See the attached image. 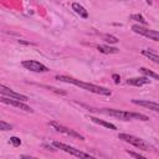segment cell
Instances as JSON below:
<instances>
[{
  "mask_svg": "<svg viewBox=\"0 0 159 159\" xmlns=\"http://www.w3.org/2000/svg\"><path fill=\"white\" fill-rule=\"evenodd\" d=\"M56 80L58 81H62V82H67V83H72L75 86H78L86 91H89V92H93L96 94H102V96H111L112 92L106 88V87H101V86H97V84H93V83H87V82H82L80 80H76V78H72V77H67V76H56Z\"/></svg>",
  "mask_w": 159,
  "mask_h": 159,
  "instance_id": "6da1fadb",
  "label": "cell"
},
{
  "mask_svg": "<svg viewBox=\"0 0 159 159\" xmlns=\"http://www.w3.org/2000/svg\"><path fill=\"white\" fill-rule=\"evenodd\" d=\"M101 112L109 114L112 117L119 118L122 120H130V119H139V120H148L149 118L144 114L135 113V112H127V111H120V109H112V108H103Z\"/></svg>",
  "mask_w": 159,
  "mask_h": 159,
  "instance_id": "7a4b0ae2",
  "label": "cell"
},
{
  "mask_svg": "<svg viewBox=\"0 0 159 159\" xmlns=\"http://www.w3.org/2000/svg\"><path fill=\"white\" fill-rule=\"evenodd\" d=\"M118 138L124 140V142H127V143H129V144H132V145H134L138 149H142V150H150L152 149L149 143H147L145 140H143V139H140V138H138L135 135H132V134H128V133H119Z\"/></svg>",
  "mask_w": 159,
  "mask_h": 159,
  "instance_id": "3957f363",
  "label": "cell"
},
{
  "mask_svg": "<svg viewBox=\"0 0 159 159\" xmlns=\"http://www.w3.org/2000/svg\"><path fill=\"white\" fill-rule=\"evenodd\" d=\"M52 144H53L55 148L61 149V150H63V152H66V153H70V154H72V155H75V157H77V158H80V159H96L94 157H92V155H89V154H87V153H84V152H82V150H80V149H76V148H73V147H70V145H67V144H65V143L53 142Z\"/></svg>",
  "mask_w": 159,
  "mask_h": 159,
  "instance_id": "277c9868",
  "label": "cell"
},
{
  "mask_svg": "<svg viewBox=\"0 0 159 159\" xmlns=\"http://www.w3.org/2000/svg\"><path fill=\"white\" fill-rule=\"evenodd\" d=\"M132 30L135 34H139V35H142L144 37H148V39L154 40V41H159V31L150 30V29H147V27L140 26V25H133L132 26Z\"/></svg>",
  "mask_w": 159,
  "mask_h": 159,
  "instance_id": "5b68a950",
  "label": "cell"
},
{
  "mask_svg": "<svg viewBox=\"0 0 159 159\" xmlns=\"http://www.w3.org/2000/svg\"><path fill=\"white\" fill-rule=\"evenodd\" d=\"M22 66H24L26 70H30V71H32V72H47V71H48V68H47L45 65H42V63H40V62H37V61H35V60H26V61H22Z\"/></svg>",
  "mask_w": 159,
  "mask_h": 159,
  "instance_id": "8992f818",
  "label": "cell"
},
{
  "mask_svg": "<svg viewBox=\"0 0 159 159\" xmlns=\"http://www.w3.org/2000/svg\"><path fill=\"white\" fill-rule=\"evenodd\" d=\"M0 101H1L2 103H6V104H10V106H14V107H16V108H20V109H22V111H25V112H30V113H32V112H34V111L31 109V107H29L27 104H25L24 102L19 101V99H14V98H10V97L1 96Z\"/></svg>",
  "mask_w": 159,
  "mask_h": 159,
  "instance_id": "52a82bcc",
  "label": "cell"
},
{
  "mask_svg": "<svg viewBox=\"0 0 159 159\" xmlns=\"http://www.w3.org/2000/svg\"><path fill=\"white\" fill-rule=\"evenodd\" d=\"M50 125H52V127H53L57 132H60V133H63V134H66V135H71V137L78 138V139H81V140H84L83 135H81V134L77 133L76 130L70 129V128H67V127H65V125H62V124H58V123H56V122H50Z\"/></svg>",
  "mask_w": 159,
  "mask_h": 159,
  "instance_id": "ba28073f",
  "label": "cell"
},
{
  "mask_svg": "<svg viewBox=\"0 0 159 159\" xmlns=\"http://www.w3.org/2000/svg\"><path fill=\"white\" fill-rule=\"evenodd\" d=\"M0 92H1V96H5V97L7 96V97H10V98L19 99V101H21V102H26V101L29 99L26 96L20 94V93H17V92H15V91H12V89H10V88L5 87L4 84H1V86H0Z\"/></svg>",
  "mask_w": 159,
  "mask_h": 159,
  "instance_id": "9c48e42d",
  "label": "cell"
},
{
  "mask_svg": "<svg viewBox=\"0 0 159 159\" xmlns=\"http://www.w3.org/2000/svg\"><path fill=\"white\" fill-rule=\"evenodd\" d=\"M132 103L134 104H139L142 107H145L150 111H154V112H158L159 113V103L157 102H152V101H143V99H132Z\"/></svg>",
  "mask_w": 159,
  "mask_h": 159,
  "instance_id": "30bf717a",
  "label": "cell"
},
{
  "mask_svg": "<svg viewBox=\"0 0 159 159\" xmlns=\"http://www.w3.org/2000/svg\"><path fill=\"white\" fill-rule=\"evenodd\" d=\"M147 83H149V78L148 77H134V78L127 80V84L137 86V87H140V86L147 84Z\"/></svg>",
  "mask_w": 159,
  "mask_h": 159,
  "instance_id": "8fae6325",
  "label": "cell"
},
{
  "mask_svg": "<svg viewBox=\"0 0 159 159\" xmlns=\"http://www.w3.org/2000/svg\"><path fill=\"white\" fill-rule=\"evenodd\" d=\"M72 10H73L76 14H78L81 17H83V19H87V17H88L87 10H86L82 5H80L78 2H73V4H72Z\"/></svg>",
  "mask_w": 159,
  "mask_h": 159,
  "instance_id": "7c38bea8",
  "label": "cell"
},
{
  "mask_svg": "<svg viewBox=\"0 0 159 159\" xmlns=\"http://www.w3.org/2000/svg\"><path fill=\"white\" fill-rule=\"evenodd\" d=\"M89 119H91L93 123L99 124V125H102V127H104V128H108V129H112V130H116V129H117V127H116L114 124H112V123H109V122H106V120H102V119H99V118L89 117Z\"/></svg>",
  "mask_w": 159,
  "mask_h": 159,
  "instance_id": "4fadbf2b",
  "label": "cell"
},
{
  "mask_svg": "<svg viewBox=\"0 0 159 159\" xmlns=\"http://www.w3.org/2000/svg\"><path fill=\"white\" fill-rule=\"evenodd\" d=\"M97 50L99 51V52H102V53H118L119 52V50L117 48V47H111V46H107V45H99V46H97Z\"/></svg>",
  "mask_w": 159,
  "mask_h": 159,
  "instance_id": "5bb4252c",
  "label": "cell"
},
{
  "mask_svg": "<svg viewBox=\"0 0 159 159\" xmlns=\"http://www.w3.org/2000/svg\"><path fill=\"white\" fill-rule=\"evenodd\" d=\"M142 55L147 56V57H148L149 60H152L153 62H155V63H159V55L154 53L153 51H150V50H143V51H142Z\"/></svg>",
  "mask_w": 159,
  "mask_h": 159,
  "instance_id": "9a60e30c",
  "label": "cell"
},
{
  "mask_svg": "<svg viewBox=\"0 0 159 159\" xmlns=\"http://www.w3.org/2000/svg\"><path fill=\"white\" fill-rule=\"evenodd\" d=\"M139 71H140L145 77H150V78H154V80H158V81H159V75H158V73H155V72H153V71H150V70H148V68H145V67H140Z\"/></svg>",
  "mask_w": 159,
  "mask_h": 159,
  "instance_id": "2e32d148",
  "label": "cell"
},
{
  "mask_svg": "<svg viewBox=\"0 0 159 159\" xmlns=\"http://www.w3.org/2000/svg\"><path fill=\"white\" fill-rule=\"evenodd\" d=\"M130 19H132V20H137V21H139L142 25H147V24H148L147 20H145L140 14H134V15L130 16Z\"/></svg>",
  "mask_w": 159,
  "mask_h": 159,
  "instance_id": "e0dca14e",
  "label": "cell"
},
{
  "mask_svg": "<svg viewBox=\"0 0 159 159\" xmlns=\"http://www.w3.org/2000/svg\"><path fill=\"white\" fill-rule=\"evenodd\" d=\"M103 40L107 41V42H109V43H116V42H118V39H117L116 36H113V35H103Z\"/></svg>",
  "mask_w": 159,
  "mask_h": 159,
  "instance_id": "ac0fdd59",
  "label": "cell"
},
{
  "mask_svg": "<svg viewBox=\"0 0 159 159\" xmlns=\"http://www.w3.org/2000/svg\"><path fill=\"white\" fill-rule=\"evenodd\" d=\"M12 127L9 124V123H6V122H4V120H0V129L1 130H10Z\"/></svg>",
  "mask_w": 159,
  "mask_h": 159,
  "instance_id": "d6986e66",
  "label": "cell"
},
{
  "mask_svg": "<svg viewBox=\"0 0 159 159\" xmlns=\"http://www.w3.org/2000/svg\"><path fill=\"white\" fill-rule=\"evenodd\" d=\"M127 153H128L129 155H132L134 159H147L145 157H143V155H140V154H138V153H135V152H132V150H127Z\"/></svg>",
  "mask_w": 159,
  "mask_h": 159,
  "instance_id": "ffe728a7",
  "label": "cell"
},
{
  "mask_svg": "<svg viewBox=\"0 0 159 159\" xmlns=\"http://www.w3.org/2000/svg\"><path fill=\"white\" fill-rule=\"evenodd\" d=\"M10 142L12 143L14 147H19V145L21 144V140H20V138H17V137H11V138H10Z\"/></svg>",
  "mask_w": 159,
  "mask_h": 159,
  "instance_id": "44dd1931",
  "label": "cell"
},
{
  "mask_svg": "<svg viewBox=\"0 0 159 159\" xmlns=\"http://www.w3.org/2000/svg\"><path fill=\"white\" fill-rule=\"evenodd\" d=\"M112 78L114 80V83H116V84H118V83L120 82V77H119V75H117V73H114V75L112 76Z\"/></svg>",
  "mask_w": 159,
  "mask_h": 159,
  "instance_id": "7402d4cb",
  "label": "cell"
},
{
  "mask_svg": "<svg viewBox=\"0 0 159 159\" xmlns=\"http://www.w3.org/2000/svg\"><path fill=\"white\" fill-rule=\"evenodd\" d=\"M20 158H21V159H37V158H35V157H31V155H26V154H22Z\"/></svg>",
  "mask_w": 159,
  "mask_h": 159,
  "instance_id": "603a6c76",
  "label": "cell"
}]
</instances>
